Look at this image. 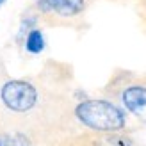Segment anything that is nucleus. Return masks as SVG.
Returning <instances> with one entry per match:
<instances>
[{
    "instance_id": "nucleus-10",
    "label": "nucleus",
    "mask_w": 146,
    "mask_h": 146,
    "mask_svg": "<svg viewBox=\"0 0 146 146\" xmlns=\"http://www.w3.org/2000/svg\"><path fill=\"white\" fill-rule=\"evenodd\" d=\"M5 2H7V0H0V7H2V5H4Z\"/></svg>"
},
{
    "instance_id": "nucleus-4",
    "label": "nucleus",
    "mask_w": 146,
    "mask_h": 146,
    "mask_svg": "<svg viewBox=\"0 0 146 146\" xmlns=\"http://www.w3.org/2000/svg\"><path fill=\"white\" fill-rule=\"evenodd\" d=\"M121 104L132 116L146 123V87L144 86H128L127 89H123Z\"/></svg>"
},
{
    "instance_id": "nucleus-5",
    "label": "nucleus",
    "mask_w": 146,
    "mask_h": 146,
    "mask_svg": "<svg viewBox=\"0 0 146 146\" xmlns=\"http://www.w3.org/2000/svg\"><path fill=\"white\" fill-rule=\"evenodd\" d=\"M23 46H25L27 52L32 54V55H38L46 48V39H45V34H43L41 29L36 27V29H32V31H29L25 34Z\"/></svg>"
},
{
    "instance_id": "nucleus-3",
    "label": "nucleus",
    "mask_w": 146,
    "mask_h": 146,
    "mask_svg": "<svg viewBox=\"0 0 146 146\" xmlns=\"http://www.w3.org/2000/svg\"><path fill=\"white\" fill-rule=\"evenodd\" d=\"M36 9L41 14L55 13L62 18H71L86 9V0H36Z\"/></svg>"
},
{
    "instance_id": "nucleus-8",
    "label": "nucleus",
    "mask_w": 146,
    "mask_h": 146,
    "mask_svg": "<svg viewBox=\"0 0 146 146\" xmlns=\"http://www.w3.org/2000/svg\"><path fill=\"white\" fill-rule=\"evenodd\" d=\"M102 146H132V141L128 137H121V135H111L105 137Z\"/></svg>"
},
{
    "instance_id": "nucleus-6",
    "label": "nucleus",
    "mask_w": 146,
    "mask_h": 146,
    "mask_svg": "<svg viewBox=\"0 0 146 146\" xmlns=\"http://www.w3.org/2000/svg\"><path fill=\"white\" fill-rule=\"evenodd\" d=\"M2 146H32V144L27 135L20 132H13V134H5L2 137Z\"/></svg>"
},
{
    "instance_id": "nucleus-7",
    "label": "nucleus",
    "mask_w": 146,
    "mask_h": 146,
    "mask_svg": "<svg viewBox=\"0 0 146 146\" xmlns=\"http://www.w3.org/2000/svg\"><path fill=\"white\" fill-rule=\"evenodd\" d=\"M36 27H38V16L31 14V16L21 18V21H20V31L16 34V41L21 43V41H23V38H25V34L29 31H32V29H36Z\"/></svg>"
},
{
    "instance_id": "nucleus-2",
    "label": "nucleus",
    "mask_w": 146,
    "mask_h": 146,
    "mask_svg": "<svg viewBox=\"0 0 146 146\" xmlns=\"http://www.w3.org/2000/svg\"><path fill=\"white\" fill-rule=\"evenodd\" d=\"M0 100L13 112H29L38 104V91L27 80H7L0 89Z\"/></svg>"
},
{
    "instance_id": "nucleus-11",
    "label": "nucleus",
    "mask_w": 146,
    "mask_h": 146,
    "mask_svg": "<svg viewBox=\"0 0 146 146\" xmlns=\"http://www.w3.org/2000/svg\"><path fill=\"white\" fill-rule=\"evenodd\" d=\"M0 146H2V139H0Z\"/></svg>"
},
{
    "instance_id": "nucleus-9",
    "label": "nucleus",
    "mask_w": 146,
    "mask_h": 146,
    "mask_svg": "<svg viewBox=\"0 0 146 146\" xmlns=\"http://www.w3.org/2000/svg\"><path fill=\"white\" fill-rule=\"evenodd\" d=\"M75 96L80 98V102H82V100H87V94H86L84 91H77V93H75Z\"/></svg>"
},
{
    "instance_id": "nucleus-1",
    "label": "nucleus",
    "mask_w": 146,
    "mask_h": 146,
    "mask_svg": "<svg viewBox=\"0 0 146 146\" xmlns=\"http://www.w3.org/2000/svg\"><path fill=\"white\" fill-rule=\"evenodd\" d=\"M75 116L84 127L98 132H118L127 125V114L109 100H82L75 107Z\"/></svg>"
}]
</instances>
